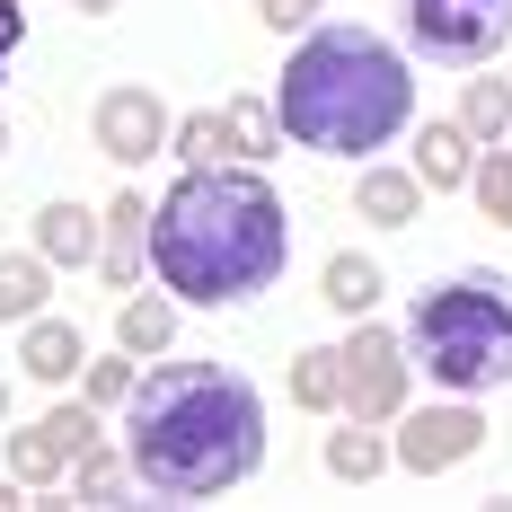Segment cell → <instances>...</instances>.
<instances>
[{"label": "cell", "instance_id": "cell-1", "mask_svg": "<svg viewBox=\"0 0 512 512\" xmlns=\"http://www.w3.org/2000/svg\"><path fill=\"white\" fill-rule=\"evenodd\" d=\"M124 460L159 504H212L265 468V398L230 362H142L124 398Z\"/></svg>", "mask_w": 512, "mask_h": 512}, {"label": "cell", "instance_id": "cell-2", "mask_svg": "<svg viewBox=\"0 0 512 512\" xmlns=\"http://www.w3.org/2000/svg\"><path fill=\"white\" fill-rule=\"evenodd\" d=\"M292 265V212L265 168L204 159L151 204V274L186 309H230L274 292Z\"/></svg>", "mask_w": 512, "mask_h": 512}, {"label": "cell", "instance_id": "cell-3", "mask_svg": "<svg viewBox=\"0 0 512 512\" xmlns=\"http://www.w3.org/2000/svg\"><path fill=\"white\" fill-rule=\"evenodd\" d=\"M274 106L283 133L318 159H380L415 124V71L407 53L371 27H309L292 36L283 71H274Z\"/></svg>", "mask_w": 512, "mask_h": 512}, {"label": "cell", "instance_id": "cell-4", "mask_svg": "<svg viewBox=\"0 0 512 512\" xmlns=\"http://www.w3.org/2000/svg\"><path fill=\"white\" fill-rule=\"evenodd\" d=\"M407 345H415V371L451 398L512 389V274H495V265L433 274L407 309Z\"/></svg>", "mask_w": 512, "mask_h": 512}, {"label": "cell", "instance_id": "cell-5", "mask_svg": "<svg viewBox=\"0 0 512 512\" xmlns=\"http://www.w3.org/2000/svg\"><path fill=\"white\" fill-rule=\"evenodd\" d=\"M415 389V345L407 327H380V318H354L345 327V415H371V424H398Z\"/></svg>", "mask_w": 512, "mask_h": 512}, {"label": "cell", "instance_id": "cell-6", "mask_svg": "<svg viewBox=\"0 0 512 512\" xmlns=\"http://www.w3.org/2000/svg\"><path fill=\"white\" fill-rule=\"evenodd\" d=\"M407 45L433 62H495L512 45V0H407Z\"/></svg>", "mask_w": 512, "mask_h": 512}, {"label": "cell", "instance_id": "cell-7", "mask_svg": "<svg viewBox=\"0 0 512 512\" xmlns=\"http://www.w3.org/2000/svg\"><path fill=\"white\" fill-rule=\"evenodd\" d=\"M89 133H98V151L115 159V168H142V159H159L177 142V115H168V98H159L151 80H115V89H98V106H89Z\"/></svg>", "mask_w": 512, "mask_h": 512}, {"label": "cell", "instance_id": "cell-8", "mask_svg": "<svg viewBox=\"0 0 512 512\" xmlns=\"http://www.w3.org/2000/svg\"><path fill=\"white\" fill-rule=\"evenodd\" d=\"M486 451V415H477V398H433V407H407L398 415V468L407 477H442V468H460Z\"/></svg>", "mask_w": 512, "mask_h": 512}, {"label": "cell", "instance_id": "cell-9", "mask_svg": "<svg viewBox=\"0 0 512 512\" xmlns=\"http://www.w3.org/2000/svg\"><path fill=\"white\" fill-rule=\"evenodd\" d=\"M151 274V195L115 186L106 195V248H98V283L106 292H142Z\"/></svg>", "mask_w": 512, "mask_h": 512}, {"label": "cell", "instance_id": "cell-10", "mask_svg": "<svg viewBox=\"0 0 512 512\" xmlns=\"http://www.w3.org/2000/svg\"><path fill=\"white\" fill-rule=\"evenodd\" d=\"M424 177H415V159L407 168H389V159H362V177H354V212L371 221V230H415V212H424Z\"/></svg>", "mask_w": 512, "mask_h": 512}, {"label": "cell", "instance_id": "cell-11", "mask_svg": "<svg viewBox=\"0 0 512 512\" xmlns=\"http://www.w3.org/2000/svg\"><path fill=\"white\" fill-rule=\"evenodd\" d=\"M477 133H468L460 115L451 124H415V177L433 186V195H468V177H477Z\"/></svg>", "mask_w": 512, "mask_h": 512}, {"label": "cell", "instance_id": "cell-12", "mask_svg": "<svg viewBox=\"0 0 512 512\" xmlns=\"http://www.w3.org/2000/svg\"><path fill=\"white\" fill-rule=\"evenodd\" d=\"M18 371L45 380V389H71V380L89 371V336H80L71 318H27V336H18Z\"/></svg>", "mask_w": 512, "mask_h": 512}, {"label": "cell", "instance_id": "cell-13", "mask_svg": "<svg viewBox=\"0 0 512 512\" xmlns=\"http://www.w3.org/2000/svg\"><path fill=\"white\" fill-rule=\"evenodd\" d=\"M398 468V442L371 424V415H336V433H327V477L336 486H380Z\"/></svg>", "mask_w": 512, "mask_h": 512}, {"label": "cell", "instance_id": "cell-14", "mask_svg": "<svg viewBox=\"0 0 512 512\" xmlns=\"http://www.w3.org/2000/svg\"><path fill=\"white\" fill-rule=\"evenodd\" d=\"M36 248H45L53 265H71V274H89V265H98V248H106V212L53 195V204L36 212Z\"/></svg>", "mask_w": 512, "mask_h": 512}, {"label": "cell", "instance_id": "cell-15", "mask_svg": "<svg viewBox=\"0 0 512 512\" xmlns=\"http://www.w3.org/2000/svg\"><path fill=\"white\" fill-rule=\"evenodd\" d=\"M53 274H62V265H53V256L36 248V239H27V248H0V318H9V327L45 318V301H53Z\"/></svg>", "mask_w": 512, "mask_h": 512}, {"label": "cell", "instance_id": "cell-16", "mask_svg": "<svg viewBox=\"0 0 512 512\" xmlns=\"http://www.w3.org/2000/svg\"><path fill=\"white\" fill-rule=\"evenodd\" d=\"M177 292L159 283V292H124V309H115V345L124 354H142V362H159L168 345H177Z\"/></svg>", "mask_w": 512, "mask_h": 512}, {"label": "cell", "instance_id": "cell-17", "mask_svg": "<svg viewBox=\"0 0 512 512\" xmlns=\"http://www.w3.org/2000/svg\"><path fill=\"white\" fill-rule=\"evenodd\" d=\"M380 292H389V274H380L362 248H336L327 265H318V301L336 309V318H371V309H380Z\"/></svg>", "mask_w": 512, "mask_h": 512}, {"label": "cell", "instance_id": "cell-18", "mask_svg": "<svg viewBox=\"0 0 512 512\" xmlns=\"http://www.w3.org/2000/svg\"><path fill=\"white\" fill-rule=\"evenodd\" d=\"M283 380H292V407H309V415H345V345H301Z\"/></svg>", "mask_w": 512, "mask_h": 512}, {"label": "cell", "instance_id": "cell-19", "mask_svg": "<svg viewBox=\"0 0 512 512\" xmlns=\"http://www.w3.org/2000/svg\"><path fill=\"white\" fill-rule=\"evenodd\" d=\"M0 468H18V477H27L36 495H45V486H62V477H71V451L53 442L45 424H18V433L0 442Z\"/></svg>", "mask_w": 512, "mask_h": 512}, {"label": "cell", "instance_id": "cell-20", "mask_svg": "<svg viewBox=\"0 0 512 512\" xmlns=\"http://www.w3.org/2000/svg\"><path fill=\"white\" fill-rule=\"evenodd\" d=\"M133 486H142L133 460H124V451H106V442H89V451L71 460V495H80V504H124Z\"/></svg>", "mask_w": 512, "mask_h": 512}, {"label": "cell", "instance_id": "cell-21", "mask_svg": "<svg viewBox=\"0 0 512 512\" xmlns=\"http://www.w3.org/2000/svg\"><path fill=\"white\" fill-rule=\"evenodd\" d=\"M230 142H239V159H274L292 133H283V106L274 98H230Z\"/></svg>", "mask_w": 512, "mask_h": 512}, {"label": "cell", "instance_id": "cell-22", "mask_svg": "<svg viewBox=\"0 0 512 512\" xmlns=\"http://www.w3.org/2000/svg\"><path fill=\"white\" fill-rule=\"evenodd\" d=\"M460 124L495 151V142H512V80H468L460 89Z\"/></svg>", "mask_w": 512, "mask_h": 512}, {"label": "cell", "instance_id": "cell-23", "mask_svg": "<svg viewBox=\"0 0 512 512\" xmlns=\"http://www.w3.org/2000/svg\"><path fill=\"white\" fill-rule=\"evenodd\" d=\"M168 151L186 159V168H204V159H230L239 142H230V106H195V115H177V142Z\"/></svg>", "mask_w": 512, "mask_h": 512}, {"label": "cell", "instance_id": "cell-24", "mask_svg": "<svg viewBox=\"0 0 512 512\" xmlns=\"http://www.w3.org/2000/svg\"><path fill=\"white\" fill-rule=\"evenodd\" d=\"M468 195H477V212L495 221V230H512V151L495 142V151H477V177H468Z\"/></svg>", "mask_w": 512, "mask_h": 512}, {"label": "cell", "instance_id": "cell-25", "mask_svg": "<svg viewBox=\"0 0 512 512\" xmlns=\"http://www.w3.org/2000/svg\"><path fill=\"white\" fill-rule=\"evenodd\" d=\"M133 389H142V354H124V345H115L106 362H89V371H80V398H98V407H124Z\"/></svg>", "mask_w": 512, "mask_h": 512}, {"label": "cell", "instance_id": "cell-26", "mask_svg": "<svg viewBox=\"0 0 512 512\" xmlns=\"http://www.w3.org/2000/svg\"><path fill=\"white\" fill-rule=\"evenodd\" d=\"M98 398H62V407H45V415H36V424H45V433H53V442H62V451H71V460H80V451H89V442H106V433H98Z\"/></svg>", "mask_w": 512, "mask_h": 512}, {"label": "cell", "instance_id": "cell-27", "mask_svg": "<svg viewBox=\"0 0 512 512\" xmlns=\"http://www.w3.org/2000/svg\"><path fill=\"white\" fill-rule=\"evenodd\" d=\"M256 18H265L274 36H309V27H318V0H256Z\"/></svg>", "mask_w": 512, "mask_h": 512}, {"label": "cell", "instance_id": "cell-28", "mask_svg": "<svg viewBox=\"0 0 512 512\" xmlns=\"http://www.w3.org/2000/svg\"><path fill=\"white\" fill-rule=\"evenodd\" d=\"M27 45V0H0V80H9V53Z\"/></svg>", "mask_w": 512, "mask_h": 512}, {"label": "cell", "instance_id": "cell-29", "mask_svg": "<svg viewBox=\"0 0 512 512\" xmlns=\"http://www.w3.org/2000/svg\"><path fill=\"white\" fill-rule=\"evenodd\" d=\"M18 495H36V486H27V477H18V468H9V477H0V512L18 504Z\"/></svg>", "mask_w": 512, "mask_h": 512}, {"label": "cell", "instance_id": "cell-30", "mask_svg": "<svg viewBox=\"0 0 512 512\" xmlns=\"http://www.w3.org/2000/svg\"><path fill=\"white\" fill-rule=\"evenodd\" d=\"M71 9H80V18H115L124 0H71Z\"/></svg>", "mask_w": 512, "mask_h": 512}, {"label": "cell", "instance_id": "cell-31", "mask_svg": "<svg viewBox=\"0 0 512 512\" xmlns=\"http://www.w3.org/2000/svg\"><path fill=\"white\" fill-rule=\"evenodd\" d=\"M0 415H9V380H0Z\"/></svg>", "mask_w": 512, "mask_h": 512}, {"label": "cell", "instance_id": "cell-32", "mask_svg": "<svg viewBox=\"0 0 512 512\" xmlns=\"http://www.w3.org/2000/svg\"><path fill=\"white\" fill-rule=\"evenodd\" d=\"M0 151H9V124H0Z\"/></svg>", "mask_w": 512, "mask_h": 512}]
</instances>
